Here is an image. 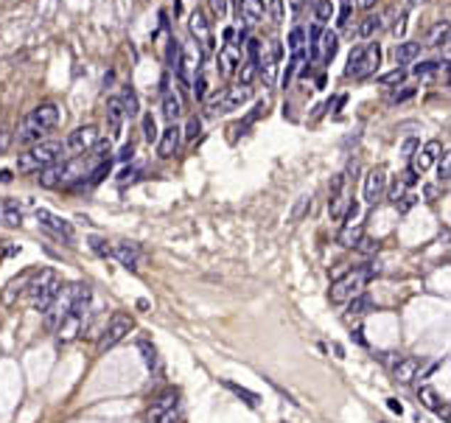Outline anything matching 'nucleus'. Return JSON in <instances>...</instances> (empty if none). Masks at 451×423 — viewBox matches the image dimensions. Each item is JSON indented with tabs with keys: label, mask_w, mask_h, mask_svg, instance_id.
<instances>
[{
	"label": "nucleus",
	"mask_w": 451,
	"mask_h": 423,
	"mask_svg": "<svg viewBox=\"0 0 451 423\" xmlns=\"http://www.w3.org/2000/svg\"><path fill=\"white\" fill-rule=\"evenodd\" d=\"M270 11H272V23H283V0H272L270 3Z\"/></svg>",
	"instance_id": "46"
},
{
	"label": "nucleus",
	"mask_w": 451,
	"mask_h": 423,
	"mask_svg": "<svg viewBox=\"0 0 451 423\" xmlns=\"http://www.w3.org/2000/svg\"><path fill=\"white\" fill-rule=\"evenodd\" d=\"M177 418H180V390L169 387L152 401L146 423H177Z\"/></svg>",
	"instance_id": "8"
},
{
	"label": "nucleus",
	"mask_w": 451,
	"mask_h": 423,
	"mask_svg": "<svg viewBox=\"0 0 451 423\" xmlns=\"http://www.w3.org/2000/svg\"><path fill=\"white\" fill-rule=\"evenodd\" d=\"M451 177V154L449 149H443V157H440V163H437V180H440V186H446Z\"/></svg>",
	"instance_id": "36"
},
{
	"label": "nucleus",
	"mask_w": 451,
	"mask_h": 423,
	"mask_svg": "<svg viewBox=\"0 0 451 423\" xmlns=\"http://www.w3.org/2000/svg\"><path fill=\"white\" fill-rule=\"evenodd\" d=\"M124 107H121V98H110L107 101V124H110V132L118 138L121 135V127H124Z\"/></svg>",
	"instance_id": "24"
},
{
	"label": "nucleus",
	"mask_w": 451,
	"mask_h": 423,
	"mask_svg": "<svg viewBox=\"0 0 451 423\" xmlns=\"http://www.w3.org/2000/svg\"><path fill=\"white\" fill-rule=\"evenodd\" d=\"M418 401L426 407V409H432V412H437L443 421L449 423V404L440 398V392L435 390V387H429V384H423L420 390H418Z\"/></svg>",
	"instance_id": "21"
},
{
	"label": "nucleus",
	"mask_w": 451,
	"mask_h": 423,
	"mask_svg": "<svg viewBox=\"0 0 451 423\" xmlns=\"http://www.w3.org/2000/svg\"><path fill=\"white\" fill-rule=\"evenodd\" d=\"M65 157L62 141H40L28 146L26 154L17 157V174H40L51 166H56Z\"/></svg>",
	"instance_id": "3"
},
{
	"label": "nucleus",
	"mask_w": 451,
	"mask_h": 423,
	"mask_svg": "<svg viewBox=\"0 0 451 423\" xmlns=\"http://www.w3.org/2000/svg\"><path fill=\"white\" fill-rule=\"evenodd\" d=\"M420 56V43H401L396 48V62L398 65H412Z\"/></svg>",
	"instance_id": "29"
},
{
	"label": "nucleus",
	"mask_w": 451,
	"mask_h": 423,
	"mask_svg": "<svg viewBox=\"0 0 451 423\" xmlns=\"http://www.w3.org/2000/svg\"><path fill=\"white\" fill-rule=\"evenodd\" d=\"M180 143H182V129L177 124H169V127L157 135V154H160L163 160H169V157H174V154L180 151Z\"/></svg>",
	"instance_id": "19"
},
{
	"label": "nucleus",
	"mask_w": 451,
	"mask_h": 423,
	"mask_svg": "<svg viewBox=\"0 0 451 423\" xmlns=\"http://www.w3.org/2000/svg\"><path fill=\"white\" fill-rule=\"evenodd\" d=\"M415 151H418V141H412V138H409V141L404 143V160H412V154H415Z\"/></svg>",
	"instance_id": "52"
},
{
	"label": "nucleus",
	"mask_w": 451,
	"mask_h": 423,
	"mask_svg": "<svg viewBox=\"0 0 451 423\" xmlns=\"http://www.w3.org/2000/svg\"><path fill=\"white\" fill-rule=\"evenodd\" d=\"M135 180H137V168H127V171H121V186L135 183Z\"/></svg>",
	"instance_id": "51"
},
{
	"label": "nucleus",
	"mask_w": 451,
	"mask_h": 423,
	"mask_svg": "<svg viewBox=\"0 0 451 423\" xmlns=\"http://www.w3.org/2000/svg\"><path fill=\"white\" fill-rule=\"evenodd\" d=\"M110 252L127 269H137V264H140V244H135V241H118L110 247Z\"/></svg>",
	"instance_id": "20"
},
{
	"label": "nucleus",
	"mask_w": 451,
	"mask_h": 423,
	"mask_svg": "<svg viewBox=\"0 0 451 423\" xmlns=\"http://www.w3.org/2000/svg\"><path fill=\"white\" fill-rule=\"evenodd\" d=\"M118 157H121V160H129V157H132V143H127V146L121 149V154H118Z\"/></svg>",
	"instance_id": "55"
},
{
	"label": "nucleus",
	"mask_w": 451,
	"mask_h": 423,
	"mask_svg": "<svg viewBox=\"0 0 451 423\" xmlns=\"http://www.w3.org/2000/svg\"><path fill=\"white\" fill-rule=\"evenodd\" d=\"M121 107H124V115L127 118H135L140 112V104H137V93L132 87H124V95H121Z\"/></svg>",
	"instance_id": "33"
},
{
	"label": "nucleus",
	"mask_w": 451,
	"mask_h": 423,
	"mask_svg": "<svg viewBox=\"0 0 451 423\" xmlns=\"http://www.w3.org/2000/svg\"><path fill=\"white\" fill-rule=\"evenodd\" d=\"M188 31L191 37L199 43L202 53H213V28H211V20L205 17V11L193 9L191 17H188Z\"/></svg>",
	"instance_id": "13"
},
{
	"label": "nucleus",
	"mask_w": 451,
	"mask_h": 423,
	"mask_svg": "<svg viewBox=\"0 0 451 423\" xmlns=\"http://www.w3.org/2000/svg\"><path fill=\"white\" fill-rule=\"evenodd\" d=\"M387 407H390L393 412H398V415L404 412V407H401V401H396V398H387Z\"/></svg>",
	"instance_id": "54"
},
{
	"label": "nucleus",
	"mask_w": 451,
	"mask_h": 423,
	"mask_svg": "<svg viewBox=\"0 0 451 423\" xmlns=\"http://www.w3.org/2000/svg\"><path fill=\"white\" fill-rule=\"evenodd\" d=\"M225 40L227 43H233V40H235V31H233V28H225Z\"/></svg>",
	"instance_id": "58"
},
{
	"label": "nucleus",
	"mask_w": 451,
	"mask_h": 423,
	"mask_svg": "<svg viewBox=\"0 0 451 423\" xmlns=\"http://www.w3.org/2000/svg\"><path fill=\"white\" fill-rule=\"evenodd\" d=\"M423 193H426V199H435V196H437V188H435V186H426Z\"/></svg>",
	"instance_id": "56"
},
{
	"label": "nucleus",
	"mask_w": 451,
	"mask_h": 423,
	"mask_svg": "<svg viewBox=\"0 0 451 423\" xmlns=\"http://www.w3.org/2000/svg\"><path fill=\"white\" fill-rule=\"evenodd\" d=\"M331 17H334V3H331V0H317L314 3V26L325 28Z\"/></svg>",
	"instance_id": "31"
},
{
	"label": "nucleus",
	"mask_w": 451,
	"mask_h": 423,
	"mask_svg": "<svg viewBox=\"0 0 451 423\" xmlns=\"http://www.w3.org/2000/svg\"><path fill=\"white\" fill-rule=\"evenodd\" d=\"M415 202H418V193H412V191H409V193H404V196H401V199L396 202V208H398L401 213H406V210H409V208H412Z\"/></svg>",
	"instance_id": "44"
},
{
	"label": "nucleus",
	"mask_w": 451,
	"mask_h": 423,
	"mask_svg": "<svg viewBox=\"0 0 451 423\" xmlns=\"http://www.w3.org/2000/svg\"><path fill=\"white\" fill-rule=\"evenodd\" d=\"M354 163H356V160H354ZM354 163H351L342 174H336L334 183H331V188H328V213H331L334 222H342V213H345V208H348V202H351L348 183H351V168H354Z\"/></svg>",
	"instance_id": "9"
},
{
	"label": "nucleus",
	"mask_w": 451,
	"mask_h": 423,
	"mask_svg": "<svg viewBox=\"0 0 451 423\" xmlns=\"http://www.w3.org/2000/svg\"><path fill=\"white\" fill-rule=\"evenodd\" d=\"M339 28H348V23H351V6H342V14H339Z\"/></svg>",
	"instance_id": "50"
},
{
	"label": "nucleus",
	"mask_w": 451,
	"mask_h": 423,
	"mask_svg": "<svg viewBox=\"0 0 451 423\" xmlns=\"http://www.w3.org/2000/svg\"><path fill=\"white\" fill-rule=\"evenodd\" d=\"M381 26H384V17H381V14H367V17L361 20V26L356 28V37H359V40H373V37L381 31Z\"/></svg>",
	"instance_id": "26"
},
{
	"label": "nucleus",
	"mask_w": 451,
	"mask_h": 423,
	"mask_svg": "<svg viewBox=\"0 0 451 423\" xmlns=\"http://www.w3.org/2000/svg\"><path fill=\"white\" fill-rule=\"evenodd\" d=\"M9 143H11V132H9V127L0 124V154L9 149Z\"/></svg>",
	"instance_id": "49"
},
{
	"label": "nucleus",
	"mask_w": 451,
	"mask_h": 423,
	"mask_svg": "<svg viewBox=\"0 0 451 423\" xmlns=\"http://www.w3.org/2000/svg\"><path fill=\"white\" fill-rule=\"evenodd\" d=\"M289 50L292 53H306V31L300 26L292 28V34H289Z\"/></svg>",
	"instance_id": "35"
},
{
	"label": "nucleus",
	"mask_w": 451,
	"mask_h": 423,
	"mask_svg": "<svg viewBox=\"0 0 451 423\" xmlns=\"http://www.w3.org/2000/svg\"><path fill=\"white\" fill-rule=\"evenodd\" d=\"M59 289H62V281H59L56 269L46 267L28 281V300H31V306L37 311H46L48 306L53 303V297L59 294Z\"/></svg>",
	"instance_id": "5"
},
{
	"label": "nucleus",
	"mask_w": 451,
	"mask_h": 423,
	"mask_svg": "<svg viewBox=\"0 0 451 423\" xmlns=\"http://www.w3.org/2000/svg\"><path fill=\"white\" fill-rule=\"evenodd\" d=\"M437 68H440V62H420V65H415V68H412V73H415L418 79H426V76L437 73Z\"/></svg>",
	"instance_id": "39"
},
{
	"label": "nucleus",
	"mask_w": 451,
	"mask_h": 423,
	"mask_svg": "<svg viewBox=\"0 0 451 423\" xmlns=\"http://www.w3.org/2000/svg\"><path fill=\"white\" fill-rule=\"evenodd\" d=\"M440 154H443V143L440 141H426L423 146H418V151L412 154V160H409L412 166H409V168L420 177L423 171H429V168H432V163H435Z\"/></svg>",
	"instance_id": "15"
},
{
	"label": "nucleus",
	"mask_w": 451,
	"mask_h": 423,
	"mask_svg": "<svg viewBox=\"0 0 451 423\" xmlns=\"http://www.w3.org/2000/svg\"><path fill=\"white\" fill-rule=\"evenodd\" d=\"M90 250L92 252H98V255H107V252H110L107 241H104V238H98V235H92L90 238Z\"/></svg>",
	"instance_id": "47"
},
{
	"label": "nucleus",
	"mask_w": 451,
	"mask_h": 423,
	"mask_svg": "<svg viewBox=\"0 0 451 423\" xmlns=\"http://www.w3.org/2000/svg\"><path fill=\"white\" fill-rule=\"evenodd\" d=\"M277 62H280V43L272 37L258 48V70H261L267 87H272L275 79H277Z\"/></svg>",
	"instance_id": "12"
},
{
	"label": "nucleus",
	"mask_w": 451,
	"mask_h": 423,
	"mask_svg": "<svg viewBox=\"0 0 451 423\" xmlns=\"http://www.w3.org/2000/svg\"><path fill=\"white\" fill-rule=\"evenodd\" d=\"M361 252H367V255H373V252H378V241H373V238H367V235H361V241L356 244Z\"/></svg>",
	"instance_id": "45"
},
{
	"label": "nucleus",
	"mask_w": 451,
	"mask_h": 423,
	"mask_svg": "<svg viewBox=\"0 0 451 423\" xmlns=\"http://www.w3.org/2000/svg\"><path fill=\"white\" fill-rule=\"evenodd\" d=\"M225 387L230 390V392H235V395H238V398H241L247 407H258V401H261V398H258L253 390H247V387H241V384H235V381H225Z\"/></svg>",
	"instance_id": "32"
},
{
	"label": "nucleus",
	"mask_w": 451,
	"mask_h": 423,
	"mask_svg": "<svg viewBox=\"0 0 451 423\" xmlns=\"http://www.w3.org/2000/svg\"><path fill=\"white\" fill-rule=\"evenodd\" d=\"M370 306H373V300H370L367 294H356V297L351 300V314H364Z\"/></svg>",
	"instance_id": "41"
},
{
	"label": "nucleus",
	"mask_w": 451,
	"mask_h": 423,
	"mask_svg": "<svg viewBox=\"0 0 451 423\" xmlns=\"http://www.w3.org/2000/svg\"><path fill=\"white\" fill-rule=\"evenodd\" d=\"M238 68H241V48H238V43H225L216 56V70L222 76H235Z\"/></svg>",
	"instance_id": "18"
},
{
	"label": "nucleus",
	"mask_w": 451,
	"mask_h": 423,
	"mask_svg": "<svg viewBox=\"0 0 451 423\" xmlns=\"http://www.w3.org/2000/svg\"><path fill=\"white\" fill-rule=\"evenodd\" d=\"M336 50H339L336 31H322L319 40L309 48V56H312V62H317V65H325V62H331V59L336 56Z\"/></svg>",
	"instance_id": "17"
},
{
	"label": "nucleus",
	"mask_w": 451,
	"mask_h": 423,
	"mask_svg": "<svg viewBox=\"0 0 451 423\" xmlns=\"http://www.w3.org/2000/svg\"><path fill=\"white\" fill-rule=\"evenodd\" d=\"M359 6L361 9H373V6H376V0H359Z\"/></svg>",
	"instance_id": "59"
},
{
	"label": "nucleus",
	"mask_w": 451,
	"mask_h": 423,
	"mask_svg": "<svg viewBox=\"0 0 451 423\" xmlns=\"http://www.w3.org/2000/svg\"><path fill=\"white\" fill-rule=\"evenodd\" d=\"M238 17L247 28L258 26L264 20V0H238Z\"/></svg>",
	"instance_id": "23"
},
{
	"label": "nucleus",
	"mask_w": 451,
	"mask_h": 423,
	"mask_svg": "<svg viewBox=\"0 0 451 423\" xmlns=\"http://www.w3.org/2000/svg\"><path fill=\"white\" fill-rule=\"evenodd\" d=\"M163 115H166V121L169 124H177V118L182 115V101H180V95H174V93H163Z\"/></svg>",
	"instance_id": "27"
},
{
	"label": "nucleus",
	"mask_w": 451,
	"mask_h": 423,
	"mask_svg": "<svg viewBox=\"0 0 451 423\" xmlns=\"http://www.w3.org/2000/svg\"><path fill=\"white\" fill-rule=\"evenodd\" d=\"M191 87H193V95H196V101H205V95H208V76L199 70L196 73V79L191 82Z\"/></svg>",
	"instance_id": "37"
},
{
	"label": "nucleus",
	"mask_w": 451,
	"mask_h": 423,
	"mask_svg": "<svg viewBox=\"0 0 451 423\" xmlns=\"http://www.w3.org/2000/svg\"><path fill=\"white\" fill-rule=\"evenodd\" d=\"M381 65V45L378 43H367L351 50L348 56V68H345V76L348 79H367L378 70Z\"/></svg>",
	"instance_id": "6"
},
{
	"label": "nucleus",
	"mask_w": 451,
	"mask_h": 423,
	"mask_svg": "<svg viewBox=\"0 0 451 423\" xmlns=\"http://www.w3.org/2000/svg\"><path fill=\"white\" fill-rule=\"evenodd\" d=\"M250 98H253V87H241V85H235V87H222L213 98H208L205 115H208V118L227 115V112H233V109H241V104H247Z\"/></svg>",
	"instance_id": "7"
},
{
	"label": "nucleus",
	"mask_w": 451,
	"mask_h": 423,
	"mask_svg": "<svg viewBox=\"0 0 451 423\" xmlns=\"http://www.w3.org/2000/svg\"><path fill=\"white\" fill-rule=\"evenodd\" d=\"M0 183H11V171H9V168L0 171Z\"/></svg>",
	"instance_id": "57"
},
{
	"label": "nucleus",
	"mask_w": 451,
	"mask_h": 423,
	"mask_svg": "<svg viewBox=\"0 0 451 423\" xmlns=\"http://www.w3.org/2000/svg\"><path fill=\"white\" fill-rule=\"evenodd\" d=\"M354 336H356V342H359V345H367V342H364V336H361V328L354 331Z\"/></svg>",
	"instance_id": "60"
},
{
	"label": "nucleus",
	"mask_w": 451,
	"mask_h": 423,
	"mask_svg": "<svg viewBox=\"0 0 451 423\" xmlns=\"http://www.w3.org/2000/svg\"><path fill=\"white\" fill-rule=\"evenodd\" d=\"M351 3H354V0H342V6H351Z\"/></svg>",
	"instance_id": "63"
},
{
	"label": "nucleus",
	"mask_w": 451,
	"mask_h": 423,
	"mask_svg": "<svg viewBox=\"0 0 451 423\" xmlns=\"http://www.w3.org/2000/svg\"><path fill=\"white\" fill-rule=\"evenodd\" d=\"M199 132H202V121L193 115V118H188V124H185V132H182V138L185 141H193V138H199Z\"/></svg>",
	"instance_id": "40"
},
{
	"label": "nucleus",
	"mask_w": 451,
	"mask_h": 423,
	"mask_svg": "<svg viewBox=\"0 0 451 423\" xmlns=\"http://www.w3.org/2000/svg\"><path fill=\"white\" fill-rule=\"evenodd\" d=\"M384 191H387V168L384 166H376L367 171L364 177V202L367 205H376L384 199Z\"/></svg>",
	"instance_id": "16"
},
{
	"label": "nucleus",
	"mask_w": 451,
	"mask_h": 423,
	"mask_svg": "<svg viewBox=\"0 0 451 423\" xmlns=\"http://www.w3.org/2000/svg\"><path fill=\"white\" fill-rule=\"evenodd\" d=\"M157 124H154V118L152 115H143V138H146V143H154L157 141Z\"/></svg>",
	"instance_id": "38"
},
{
	"label": "nucleus",
	"mask_w": 451,
	"mask_h": 423,
	"mask_svg": "<svg viewBox=\"0 0 451 423\" xmlns=\"http://www.w3.org/2000/svg\"><path fill=\"white\" fill-rule=\"evenodd\" d=\"M211 9H213V14H216L219 20L227 17V0H211Z\"/></svg>",
	"instance_id": "48"
},
{
	"label": "nucleus",
	"mask_w": 451,
	"mask_h": 423,
	"mask_svg": "<svg viewBox=\"0 0 451 423\" xmlns=\"http://www.w3.org/2000/svg\"><path fill=\"white\" fill-rule=\"evenodd\" d=\"M309 210H312V193L297 196V202H295V208H292V213H289V222H292V225L303 222V216H306Z\"/></svg>",
	"instance_id": "30"
},
{
	"label": "nucleus",
	"mask_w": 451,
	"mask_h": 423,
	"mask_svg": "<svg viewBox=\"0 0 451 423\" xmlns=\"http://www.w3.org/2000/svg\"><path fill=\"white\" fill-rule=\"evenodd\" d=\"M404 79H406V70L404 68H396V70H390L387 76H381V85H387V87H390V85H401Z\"/></svg>",
	"instance_id": "42"
},
{
	"label": "nucleus",
	"mask_w": 451,
	"mask_h": 423,
	"mask_svg": "<svg viewBox=\"0 0 451 423\" xmlns=\"http://www.w3.org/2000/svg\"><path fill=\"white\" fill-rule=\"evenodd\" d=\"M87 291H90V286H87V283H70V286L59 289V294L53 297V303L46 309V328L48 331L59 328V326H62V320L73 311L76 300H79L82 294H87Z\"/></svg>",
	"instance_id": "4"
},
{
	"label": "nucleus",
	"mask_w": 451,
	"mask_h": 423,
	"mask_svg": "<svg viewBox=\"0 0 451 423\" xmlns=\"http://www.w3.org/2000/svg\"><path fill=\"white\" fill-rule=\"evenodd\" d=\"M361 235H364V227L361 225H345L339 235H336V244L339 247H356L361 241Z\"/></svg>",
	"instance_id": "28"
},
{
	"label": "nucleus",
	"mask_w": 451,
	"mask_h": 423,
	"mask_svg": "<svg viewBox=\"0 0 451 423\" xmlns=\"http://www.w3.org/2000/svg\"><path fill=\"white\" fill-rule=\"evenodd\" d=\"M303 6V0H295V9H300Z\"/></svg>",
	"instance_id": "61"
},
{
	"label": "nucleus",
	"mask_w": 451,
	"mask_h": 423,
	"mask_svg": "<svg viewBox=\"0 0 451 423\" xmlns=\"http://www.w3.org/2000/svg\"><path fill=\"white\" fill-rule=\"evenodd\" d=\"M409 3H415V6H418V3H426V0H409Z\"/></svg>",
	"instance_id": "62"
},
{
	"label": "nucleus",
	"mask_w": 451,
	"mask_h": 423,
	"mask_svg": "<svg viewBox=\"0 0 451 423\" xmlns=\"http://www.w3.org/2000/svg\"><path fill=\"white\" fill-rule=\"evenodd\" d=\"M378 272H381V264H378V261H370V264H361V267L348 269L342 278H336V281L331 283V291H328L331 303L342 306V303H351L356 294H364L367 283L373 281Z\"/></svg>",
	"instance_id": "2"
},
{
	"label": "nucleus",
	"mask_w": 451,
	"mask_h": 423,
	"mask_svg": "<svg viewBox=\"0 0 451 423\" xmlns=\"http://www.w3.org/2000/svg\"><path fill=\"white\" fill-rule=\"evenodd\" d=\"M0 219L9 225V227H20L23 225V208L17 199H3L0 202Z\"/></svg>",
	"instance_id": "25"
},
{
	"label": "nucleus",
	"mask_w": 451,
	"mask_h": 423,
	"mask_svg": "<svg viewBox=\"0 0 451 423\" xmlns=\"http://www.w3.org/2000/svg\"><path fill=\"white\" fill-rule=\"evenodd\" d=\"M98 141H101V132H98V127L87 124V127H79V129H73V132H70V135L62 141V146H65V154H70V157H79V154H85V151L95 149V146H98Z\"/></svg>",
	"instance_id": "11"
},
{
	"label": "nucleus",
	"mask_w": 451,
	"mask_h": 423,
	"mask_svg": "<svg viewBox=\"0 0 451 423\" xmlns=\"http://www.w3.org/2000/svg\"><path fill=\"white\" fill-rule=\"evenodd\" d=\"M37 222H40V227H46L51 235L62 238L68 247H73V244H76L73 225H70V222H65V219H59V216H53V213H51V210H46V208H40V210H37Z\"/></svg>",
	"instance_id": "14"
},
{
	"label": "nucleus",
	"mask_w": 451,
	"mask_h": 423,
	"mask_svg": "<svg viewBox=\"0 0 451 423\" xmlns=\"http://www.w3.org/2000/svg\"><path fill=\"white\" fill-rule=\"evenodd\" d=\"M393 378L398 381V384H409L412 378H418V370H420V359L418 356H401L393 368Z\"/></svg>",
	"instance_id": "22"
},
{
	"label": "nucleus",
	"mask_w": 451,
	"mask_h": 423,
	"mask_svg": "<svg viewBox=\"0 0 451 423\" xmlns=\"http://www.w3.org/2000/svg\"><path fill=\"white\" fill-rule=\"evenodd\" d=\"M404 20H406V9H401V20L396 23V28H393V34L396 37H404Z\"/></svg>",
	"instance_id": "53"
},
{
	"label": "nucleus",
	"mask_w": 451,
	"mask_h": 423,
	"mask_svg": "<svg viewBox=\"0 0 451 423\" xmlns=\"http://www.w3.org/2000/svg\"><path fill=\"white\" fill-rule=\"evenodd\" d=\"M59 127V107L53 101H46V104H37L17 127V143L20 146H34L43 138H48L53 129Z\"/></svg>",
	"instance_id": "1"
},
{
	"label": "nucleus",
	"mask_w": 451,
	"mask_h": 423,
	"mask_svg": "<svg viewBox=\"0 0 451 423\" xmlns=\"http://www.w3.org/2000/svg\"><path fill=\"white\" fill-rule=\"evenodd\" d=\"M140 350H143V359H146V365H149V368H154V365H157V350H154L149 342H140Z\"/></svg>",
	"instance_id": "43"
},
{
	"label": "nucleus",
	"mask_w": 451,
	"mask_h": 423,
	"mask_svg": "<svg viewBox=\"0 0 451 423\" xmlns=\"http://www.w3.org/2000/svg\"><path fill=\"white\" fill-rule=\"evenodd\" d=\"M132 328H135V320H132L129 314H124V311H115V314L110 317L107 328L101 331V339H98V350L104 353V350L115 348L118 342H124V339L129 336V331H132Z\"/></svg>",
	"instance_id": "10"
},
{
	"label": "nucleus",
	"mask_w": 451,
	"mask_h": 423,
	"mask_svg": "<svg viewBox=\"0 0 451 423\" xmlns=\"http://www.w3.org/2000/svg\"><path fill=\"white\" fill-rule=\"evenodd\" d=\"M449 40V20H443V23H437L432 31H429V37H426V45H432V48H437V45H443Z\"/></svg>",
	"instance_id": "34"
}]
</instances>
